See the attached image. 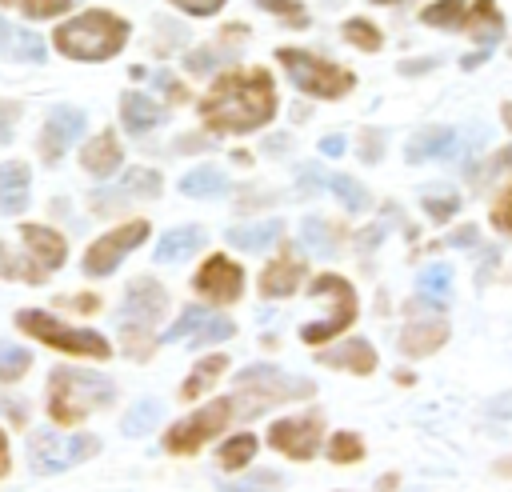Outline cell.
I'll return each mask as SVG.
<instances>
[{"label":"cell","mask_w":512,"mask_h":492,"mask_svg":"<svg viewBox=\"0 0 512 492\" xmlns=\"http://www.w3.org/2000/svg\"><path fill=\"white\" fill-rule=\"evenodd\" d=\"M256 436H248V432H240V436H232V440H224L220 444V464L228 468V472H236V468H244L252 456H256Z\"/></svg>","instance_id":"35"},{"label":"cell","mask_w":512,"mask_h":492,"mask_svg":"<svg viewBox=\"0 0 512 492\" xmlns=\"http://www.w3.org/2000/svg\"><path fill=\"white\" fill-rule=\"evenodd\" d=\"M468 32L480 40V52H488V44L500 40L504 20H500V12H496L492 4H472V12H468Z\"/></svg>","instance_id":"28"},{"label":"cell","mask_w":512,"mask_h":492,"mask_svg":"<svg viewBox=\"0 0 512 492\" xmlns=\"http://www.w3.org/2000/svg\"><path fill=\"white\" fill-rule=\"evenodd\" d=\"M156 84L164 88V96L172 100V104H180V100H188V92H184V84H176L168 72H156Z\"/></svg>","instance_id":"50"},{"label":"cell","mask_w":512,"mask_h":492,"mask_svg":"<svg viewBox=\"0 0 512 492\" xmlns=\"http://www.w3.org/2000/svg\"><path fill=\"white\" fill-rule=\"evenodd\" d=\"M180 192H184V196H192V200H212V196H224V192H228V180H224V172H220V168L200 164V168L184 172Z\"/></svg>","instance_id":"26"},{"label":"cell","mask_w":512,"mask_h":492,"mask_svg":"<svg viewBox=\"0 0 512 492\" xmlns=\"http://www.w3.org/2000/svg\"><path fill=\"white\" fill-rule=\"evenodd\" d=\"M320 436H324V416L320 412H308V416H292V420H276L268 428V444L292 460H308L316 456L320 448Z\"/></svg>","instance_id":"12"},{"label":"cell","mask_w":512,"mask_h":492,"mask_svg":"<svg viewBox=\"0 0 512 492\" xmlns=\"http://www.w3.org/2000/svg\"><path fill=\"white\" fill-rule=\"evenodd\" d=\"M456 244H476V228H472V224H464V228L448 232V240H444L440 248H456Z\"/></svg>","instance_id":"51"},{"label":"cell","mask_w":512,"mask_h":492,"mask_svg":"<svg viewBox=\"0 0 512 492\" xmlns=\"http://www.w3.org/2000/svg\"><path fill=\"white\" fill-rule=\"evenodd\" d=\"M204 324H208V312H204V308H192V304H188V308L180 312V320H176V324H168V328L160 332V340H164V344H172V340L196 336V332H200Z\"/></svg>","instance_id":"37"},{"label":"cell","mask_w":512,"mask_h":492,"mask_svg":"<svg viewBox=\"0 0 512 492\" xmlns=\"http://www.w3.org/2000/svg\"><path fill=\"white\" fill-rule=\"evenodd\" d=\"M232 332H236V324H232V320H224V316H208V324H204V328H200V332L192 336V344H196V348H204V344L228 340Z\"/></svg>","instance_id":"43"},{"label":"cell","mask_w":512,"mask_h":492,"mask_svg":"<svg viewBox=\"0 0 512 492\" xmlns=\"http://www.w3.org/2000/svg\"><path fill=\"white\" fill-rule=\"evenodd\" d=\"M220 492H276L284 488V476L280 472H252V476H240V480H216Z\"/></svg>","instance_id":"36"},{"label":"cell","mask_w":512,"mask_h":492,"mask_svg":"<svg viewBox=\"0 0 512 492\" xmlns=\"http://www.w3.org/2000/svg\"><path fill=\"white\" fill-rule=\"evenodd\" d=\"M276 116V92L272 76L264 68H236L224 72L208 96L200 100V120L216 136H244Z\"/></svg>","instance_id":"1"},{"label":"cell","mask_w":512,"mask_h":492,"mask_svg":"<svg viewBox=\"0 0 512 492\" xmlns=\"http://www.w3.org/2000/svg\"><path fill=\"white\" fill-rule=\"evenodd\" d=\"M196 248H204V228H196V224H184V228H172V232H164L152 256H156L160 264H176V260L192 256Z\"/></svg>","instance_id":"24"},{"label":"cell","mask_w":512,"mask_h":492,"mask_svg":"<svg viewBox=\"0 0 512 492\" xmlns=\"http://www.w3.org/2000/svg\"><path fill=\"white\" fill-rule=\"evenodd\" d=\"M280 232H284L280 220H252V224H236V228H228L224 240H228L232 248H240V252H260V248L276 244Z\"/></svg>","instance_id":"23"},{"label":"cell","mask_w":512,"mask_h":492,"mask_svg":"<svg viewBox=\"0 0 512 492\" xmlns=\"http://www.w3.org/2000/svg\"><path fill=\"white\" fill-rule=\"evenodd\" d=\"M160 400H136L132 404V412L120 420V428H124V436H144V432H152L156 424H160Z\"/></svg>","instance_id":"33"},{"label":"cell","mask_w":512,"mask_h":492,"mask_svg":"<svg viewBox=\"0 0 512 492\" xmlns=\"http://www.w3.org/2000/svg\"><path fill=\"white\" fill-rule=\"evenodd\" d=\"M468 12H472V4H428L420 12V20L432 28H468Z\"/></svg>","instance_id":"34"},{"label":"cell","mask_w":512,"mask_h":492,"mask_svg":"<svg viewBox=\"0 0 512 492\" xmlns=\"http://www.w3.org/2000/svg\"><path fill=\"white\" fill-rule=\"evenodd\" d=\"M144 240H148V220H128V224L104 232V236L84 252V272H88V276H108V272H112L136 244H144Z\"/></svg>","instance_id":"11"},{"label":"cell","mask_w":512,"mask_h":492,"mask_svg":"<svg viewBox=\"0 0 512 492\" xmlns=\"http://www.w3.org/2000/svg\"><path fill=\"white\" fill-rule=\"evenodd\" d=\"M344 40L356 44V48H364V52H376V48H380V32H376L368 20H348V24H344Z\"/></svg>","instance_id":"40"},{"label":"cell","mask_w":512,"mask_h":492,"mask_svg":"<svg viewBox=\"0 0 512 492\" xmlns=\"http://www.w3.org/2000/svg\"><path fill=\"white\" fill-rule=\"evenodd\" d=\"M116 200H140V196H160V172L156 168H132L120 184H116Z\"/></svg>","instance_id":"31"},{"label":"cell","mask_w":512,"mask_h":492,"mask_svg":"<svg viewBox=\"0 0 512 492\" xmlns=\"http://www.w3.org/2000/svg\"><path fill=\"white\" fill-rule=\"evenodd\" d=\"M364 160L368 164L380 160V132H364Z\"/></svg>","instance_id":"52"},{"label":"cell","mask_w":512,"mask_h":492,"mask_svg":"<svg viewBox=\"0 0 512 492\" xmlns=\"http://www.w3.org/2000/svg\"><path fill=\"white\" fill-rule=\"evenodd\" d=\"M300 232H304V244L316 248L320 256H336V248L344 240V228L336 220H324V216H308Z\"/></svg>","instance_id":"27"},{"label":"cell","mask_w":512,"mask_h":492,"mask_svg":"<svg viewBox=\"0 0 512 492\" xmlns=\"http://www.w3.org/2000/svg\"><path fill=\"white\" fill-rule=\"evenodd\" d=\"M180 12H188V16H212V12H220V4H180Z\"/></svg>","instance_id":"56"},{"label":"cell","mask_w":512,"mask_h":492,"mask_svg":"<svg viewBox=\"0 0 512 492\" xmlns=\"http://www.w3.org/2000/svg\"><path fill=\"white\" fill-rule=\"evenodd\" d=\"M484 60H488V52H468V56H464L460 64H464V68L472 72V68H476V64H484Z\"/></svg>","instance_id":"57"},{"label":"cell","mask_w":512,"mask_h":492,"mask_svg":"<svg viewBox=\"0 0 512 492\" xmlns=\"http://www.w3.org/2000/svg\"><path fill=\"white\" fill-rule=\"evenodd\" d=\"M8 472V440H4V432H0V476Z\"/></svg>","instance_id":"59"},{"label":"cell","mask_w":512,"mask_h":492,"mask_svg":"<svg viewBox=\"0 0 512 492\" xmlns=\"http://www.w3.org/2000/svg\"><path fill=\"white\" fill-rule=\"evenodd\" d=\"M52 44L72 60L96 64V60L116 56L128 44V24L120 16H112V12H104V8H88V12L72 16V20H64L52 32Z\"/></svg>","instance_id":"3"},{"label":"cell","mask_w":512,"mask_h":492,"mask_svg":"<svg viewBox=\"0 0 512 492\" xmlns=\"http://www.w3.org/2000/svg\"><path fill=\"white\" fill-rule=\"evenodd\" d=\"M184 68H188L192 76H204V72L216 68V52H212V48H196V52L184 56Z\"/></svg>","instance_id":"46"},{"label":"cell","mask_w":512,"mask_h":492,"mask_svg":"<svg viewBox=\"0 0 512 492\" xmlns=\"http://www.w3.org/2000/svg\"><path fill=\"white\" fill-rule=\"evenodd\" d=\"M8 36H12V28L0 20V48H8Z\"/></svg>","instance_id":"61"},{"label":"cell","mask_w":512,"mask_h":492,"mask_svg":"<svg viewBox=\"0 0 512 492\" xmlns=\"http://www.w3.org/2000/svg\"><path fill=\"white\" fill-rule=\"evenodd\" d=\"M192 288H196L204 300H212V304H232V300H240V292H244V272H240L228 256H208V260L200 264Z\"/></svg>","instance_id":"13"},{"label":"cell","mask_w":512,"mask_h":492,"mask_svg":"<svg viewBox=\"0 0 512 492\" xmlns=\"http://www.w3.org/2000/svg\"><path fill=\"white\" fill-rule=\"evenodd\" d=\"M164 308H168V292L152 276H140L128 284L124 304H120V336L136 360L152 352V324L164 316Z\"/></svg>","instance_id":"5"},{"label":"cell","mask_w":512,"mask_h":492,"mask_svg":"<svg viewBox=\"0 0 512 492\" xmlns=\"http://www.w3.org/2000/svg\"><path fill=\"white\" fill-rule=\"evenodd\" d=\"M312 392H316V388H312V380H304V376H288V372H280L276 364H248V368H240L236 392H232L236 420L260 416L268 404L308 400Z\"/></svg>","instance_id":"4"},{"label":"cell","mask_w":512,"mask_h":492,"mask_svg":"<svg viewBox=\"0 0 512 492\" xmlns=\"http://www.w3.org/2000/svg\"><path fill=\"white\" fill-rule=\"evenodd\" d=\"M452 144H456V132H452V128H444V124H424L420 132L408 136V144H404V160H408V164L448 160Z\"/></svg>","instance_id":"17"},{"label":"cell","mask_w":512,"mask_h":492,"mask_svg":"<svg viewBox=\"0 0 512 492\" xmlns=\"http://www.w3.org/2000/svg\"><path fill=\"white\" fill-rule=\"evenodd\" d=\"M328 188H332V196L344 204V212H352V216H360V212H368V204H372V196H368V188L360 184V180H352V176H328Z\"/></svg>","instance_id":"29"},{"label":"cell","mask_w":512,"mask_h":492,"mask_svg":"<svg viewBox=\"0 0 512 492\" xmlns=\"http://www.w3.org/2000/svg\"><path fill=\"white\" fill-rule=\"evenodd\" d=\"M448 340V320L444 316H416L400 332V352L404 356H428Z\"/></svg>","instance_id":"18"},{"label":"cell","mask_w":512,"mask_h":492,"mask_svg":"<svg viewBox=\"0 0 512 492\" xmlns=\"http://www.w3.org/2000/svg\"><path fill=\"white\" fill-rule=\"evenodd\" d=\"M492 224H496V232H504V236H512V180L496 192V200H492Z\"/></svg>","instance_id":"42"},{"label":"cell","mask_w":512,"mask_h":492,"mask_svg":"<svg viewBox=\"0 0 512 492\" xmlns=\"http://www.w3.org/2000/svg\"><path fill=\"white\" fill-rule=\"evenodd\" d=\"M16 116H20V108L8 104V100H0V144L12 140V132H16Z\"/></svg>","instance_id":"49"},{"label":"cell","mask_w":512,"mask_h":492,"mask_svg":"<svg viewBox=\"0 0 512 492\" xmlns=\"http://www.w3.org/2000/svg\"><path fill=\"white\" fill-rule=\"evenodd\" d=\"M112 400H116V388L100 372L68 368V364L48 372V416L56 424H80L88 412L108 408Z\"/></svg>","instance_id":"2"},{"label":"cell","mask_w":512,"mask_h":492,"mask_svg":"<svg viewBox=\"0 0 512 492\" xmlns=\"http://www.w3.org/2000/svg\"><path fill=\"white\" fill-rule=\"evenodd\" d=\"M0 276H8V280H24V284H44V280H48L24 252H12L4 240H0Z\"/></svg>","instance_id":"30"},{"label":"cell","mask_w":512,"mask_h":492,"mask_svg":"<svg viewBox=\"0 0 512 492\" xmlns=\"http://www.w3.org/2000/svg\"><path fill=\"white\" fill-rule=\"evenodd\" d=\"M264 12H272V16H280V20H292L296 28H308V12H304L300 4H264Z\"/></svg>","instance_id":"47"},{"label":"cell","mask_w":512,"mask_h":492,"mask_svg":"<svg viewBox=\"0 0 512 492\" xmlns=\"http://www.w3.org/2000/svg\"><path fill=\"white\" fill-rule=\"evenodd\" d=\"M428 68H436V56L416 60V64H412V60H404V64H400V72H404V76H416V72H428Z\"/></svg>","instance_id":"54"},{"label":"cell","mask_w":512,"mask_h":492,"mask_svg":"<svg viewBox=\"0 0 512 492\" xmlns=\"http://www.w3.org/2000/svg\"><path fill=\"white\" fill-rule=\"evenodd\" d=\"M96 452H100V440L88 436V432H80V436H60V432H52V428H40V432H32V440H28V464H32V472H40V476H56V472H64V468H76V464H84V460L96 456Z\"/></svg>","instance_id":"9"},{"label":"cell","mask_w":512,"mask_h":492,"mask_svg":"<svg viewBox=\"0 0 512 492\" xmlns=\"http://www.w3.org/2000/svg\"><path fill=\"white\" fill-rule=\"evenodd\" d=\"M448 296H452V268H448V264L424 268L420 280H416V300H420V304H432V308L440 312V308L448 304Z\"/></svg>","instance_id":"25"},{"label":"cell","mask_w":512,"mask_h":492,"mask_svg":"<svg viewBox=\"0 0 512 492\" xmlns=\"http://www.w3.org/2000/svg\"><path fill=\"white\" fill-rule=\"evenodd\" d=\"M80 132H84V112L72 108V104H56V108L48 112V120H44V132H40V152H44V160L56 164Z\"/></svg>","instance_id":"14"},{"label":"cell","mask_w":512,"mask_h":492,"mask_svg":"<svg viewBox=\"0 0 512 492\" xmlns=\"http://www.w3.org/2000/svg\"><path fill=\"white\" fill-rule=\"evenodd\" d=\"M120 140L112 136V132H100V136H92L84 148H80V164L92 172V176H108V172H116L120 168Z\"/></svg>","instance_id":"22"},{"label":"cell","mask_w":512,"mask_h":492,"mask_svg":"<svg viewBox=\"0 0 512 492\" xmlns=\"http://www.w3.org/2000/svg\"><path fill=\"white\" fill-rule=\"evenodd\" d=\"M316 360L328 364V368H344V372L368 376V372L376 368V348L356 336V340H344V344H336V348H320Z\"/></svg>","instance_id":"19"},{"label":"cell","mask_w":512,"mask_h":492,"mask_svg":"<svg viewBox=\"0 0 512 492\" xmlns=\"http://www.w3.org/2000/svg\"><path fill=\"white\" fill-rule=\"evenodd\" d=\"M308 296H328V316L316 320V324H304L300 328V340L304 344H328L332 336H340L352 320H356V288L336 276V272H320L312 284H308Z\"/></svg>","instance_id":"8"},{"label":"cell","mask_w":512,"mask_h":492,"mask_svg":"<svg viewBox=\"0 0 512 492\" xmlns=\"http://www.w3.org/2000/svg\"><path fill=\"white\" fill-rule=\"evenodd\" d=\"M20 240L28 244L24 256H28L44 276H52V272L68 260V244H64V236L52 232V228H44V224H24V228H20Z\"/></svg>","instance_id":"15"},{"label":"cell","mask_w":512,"mask_h":492,"mask_svg":"<svg viewBox=\"0 0 512 492\" xmlns=\"http://www.w3.org/2000/svg\"><path fill=\"white\" fill-rule=\"evenodd\" d=\"M420 204H424V212H428L432 220H448V216H456V208H460V196H456V192H444V196H436V192H424V196H420Z\"/></svg>","instance_id":"41"},{"label":"cell","mask_w":512,"mask_h":492,"mask_svg":"<svg viewBox=\"0 0 512 492\" xmlns=\"http://www.w3.org/2000/svg\"><path fill=\"white\" fill-rule=\"evenodd\" d=\"M360 456H364V444H360L356 432H336V436L328 440V460H336V464H352V460H360Z\"/></svg>","instance_id":"38"},{"label":"cell","mask_w":512,"mask_h":492,"mask_svg":"<svg viewBox=\"0 0 512 492\" xmlns=\"http://www.w3.org/2000/svg\"><path fill=\"white\" fill-rule=\"evenodd\" d=\"M500 116H504V124H508V132H512V100L500 108Z\"/></svg>","instance_id":"60"},{"label":"cell","mask_w":512,"mask_h":492,"mask_svg":"<svg viewBox=\"0 0 512 492\" xmlns=\"http://www.w3.org/2000/svg\"><path fill=\"white\" fill-rule=\"evenodd\" d=\"M28 364H32L28 348H16V344H4L0 340V380H16Z\"/></svg>","instance_id":"39"},{"label":"cell","mask_w":512,"mask_h":492,"mask_svg":"<svg viewBox=\"0 0 512 492\" xmlns=\"http://www.w3.org/2000/svg\"><path fill=\"white\" fill-rule=\"evenodd\" d=\"M320 184H328V176H324L320 168H308V172H300V180H296V196H312V192H320Z\"/></svg>","instance_id":"48"},{"label":"cell","mask_w":512,"mask_h":492,"mask_svg":"<svg viewBox=\"0 0 512 492\" xmlns=\"http://www.w3.org/2000/svg\"><path fill=\"white\" fill-rule=\"evenodd\" d=\"M20 12H24L28 20H52V16L72 12V4H64V0H56V4H20Z\"/></svg>","instance_id":"45"},{"label":"cell","mask_w":512,"mask_h":492,"mask_svg":"<svg viewBox=\"0 0 512 492\" xmlns=\"http://www.w3.org/2000/svg\"><path fill=\"white\" fill-rule=\"evenodd\" d=\"M304 280V256L296 252V248H284L264 272H260V292L264 296H292L296 292V284Z\"/></svg>","instance_id":"16"},{"label":"cell","mask_w":512,"mask_h":492,"mask_svg":"<svg viewBox=\"0 0 512 492\" xmlns=\"http://www.w3.org/2000/svg\"><path fill=\"white\" fill-rule=\"evenodd\" d=\"M64 304H76V308H96V296H68Z\"/></svg>","instance_id":"58"},{"label":"cell","mask_w":512,"mask_h":492,"mask_svg":"<svg viewBox=\"0 0 512 492\" xmlns=\"http://www.w3.org/2000/svg\"><path fill=\"white\" fill-rule=\"evenodd\" d=\"M16 328L28 332V336H36V340H44L56 352H68V356H92V360H108L112 356V348H108V340L100 332L72 328V324L56 320V316H48L40 308H20L16 312Z\"/></svg>","instance_id":"6"},{"label":"cell","mask_w":512,"mask_h":492,"mask_svg":"<svg viewBox=\"0 0 512 492\" xmlns=\"http://www.w3.org/2000/svg\"><path fill=\"white\" fill-rule=\"evenodd\" d=\"M120 120H124V128L132 136H144L164 120V108L156 100H148L144 92H124L120 96Z\"/></svg>","instance_id":"21"},{"label":"cell","mask_w":512,"mask_h":492,"mask_svg":"<svg viewBox=\"0 0 512 492\" xmlns=\"http://www.w3.org/2000/svg\"><path fill=\"white\" fill-rule=\"evenodd\" d=\"M224 368H228V360H224V356H204V360L188 372V380L180 384V396H184V400H196V396H200V392H204V388H208Z\"/></svg>","instance_id":"32"},{"label":"cell","mask_w":512,"mask_h":492,"mask_svg":"<svg viewBox=\"0 0 512 492\" xmlns=\"http://www.w3.org/2000/svg\"><path fill=\"white\" fill-rule=\"evenodd\" d=\"M28 188H32L28 164H20V160L0 164V212L4 216H16L28 208Z\"/></svg>","instance_id":"20"},{"label":"cell","mask_w":512,"mask_h":492,"mask_svg":"<svg viewBox=\"0 0 512 492\" xmlns=\"http://www.w3.org/2000/svg\"><path fill=\"white\" fill-rule=\"evenodd\" d=\"M488 412H492V416H500V420H508V416H512V392H504L500 400H492V404H488Z\"/></svg>","instance_id":"53"},{"label":"cell","mask_w":512,"mask_h":492,"mask_svg":"<svg viewBox=\"0 0 512 492\" xmlns=\"http://www.w3.org/2000/svg\"><path fill=\"white\" fill-rule=\"evenodd\" d=\"M320 152H324V156H340V152H344V136H324V140H320Z\"/></svg>","instance_id":"55"},{"label":"cell","mask_w":512,"mask_h":492,"mask_svg":"<svg viewBox=\"0 0 512 492\" xmlns=\"http://www.w3.org/2000/svg\"><path fill=\"white\" fill-rule=\"evenodd\" d=\"M276 60L284 64L288 80L304 92V96H320V100H340L344 92H352L356 76L332 60H320L312 52H300V48H280Z\"/></svg>","instance_id":"7"},{"label":"cell","mask_w":512,"mask_h":492,"mask_svg":"<svg viewBox=\"0 0 512 492\" xmlns=\"http://www.w3.org/2000/svg\"><path fill=\"white\" fill-rule=\"evenodd\" d=\"M16 60H44V40L36 36V32H20L16 36Z\"/></svg>","instance_id":"44"},{"label":"cell","mask_w":512,"mask_h":492,"mask_svg":"<svg viewBox=\"0 0 512 492\" xmlns=\"http://www.w3.org/2000/svg\"><path fill=\"white\" fill-rule=\"evenodd\" d=\"M232 420H236V404H232V396H220V400L196 408L192 416L176 420V424L164 432V448L176 452V456H188V452H196L200 444H208L212 436H220Z\"/></svg>","instance_id":"10"}]
</instances>
